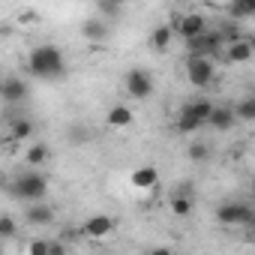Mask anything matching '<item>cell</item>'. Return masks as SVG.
Returning a JSON list of instances; mask_svg holds the SVG:
<instances>
[{"mask_svg": "<svg viewBox=\"0 0 255 255\" xmlns=\"http://www.w3.org/2000/svg\"><path fill=\"white\" fill-rule=\"evenodd\" d=\"M234 111H237V120H243V123H255V93L237 99Z\"/></svg>", "mask_w": 255, "mask_h": 255, "instance_id": "obj_21", "label": "cell"}, {"mask_svg": "<svg viewBox=\"0 0 255 255\" xmlns=\"http://www.w3.org/2000/svg\"><path fill=\"white\" fill-rule=\"evenodd\" d=\"M129 183H132L135 189H153V186L159 183V171H156L153 165L135 168V171H132V177H129Z\"/></svg>", "mask_w": 255, "mask_h": 255, "instance_id": "obj_15", "label": "cell"}, {"mask_svg": "<svg viewBox=\"0 0 255 255\" xmlns=\"http://www.w3.org/2000/svg\"><path fill=\"white\" fill-rule=\"evenodd\" d=\"M81 36L90 39V42H105L111 36V24L102 15H90V18L81 21Z\"/></svg>", "mask_w": 255, "mask_h": 255, "instance_id": "obj_8", "label": "cell"}, {"mask_svg": "<svg viewBox=\"0 0 255 255\" xmlns=\"http://www.w3.org/2000/svg\"><path fill=\"white\" fill-rule=\"evenodd\" d=\"M252 198H255V177H252Z\"/></svg>", "mask_w": 255, "mask_h": 255, "instance_id": "obj_26", "label": "cell"}, {"mask_svg": "<svg viewBox=\"0 0 255 255\" xmlns=\"http://www.w3.org/2000/svg\"><path fill=\"white\" fill-rule=\"evenodd\" d=\"M252 237H255V222H252Z\"/></svg>", "mask_w": 255, "mask_h": 255, "instance_id": "obj_27", "label": "cell"}, {"mask_svg": "<svg viewBox=\"0 0 255 255\" xmlns=\"http://www.w3.org/2000/svg\"><path fill=\"white\" fill-rule=\"evenodd\" d=\"M186 108H189V111H192V114H195V117H201V120H204V123H207V120H210V114H213V108H216V105H213V102H210V99H192V102H186Z\"/></svg>", "mask_w": 255, "mask_h": 255, "instance_id": "obj_22", "label": "cell"}, {"mask_svg": "<svg viewBox=\"0 0 255 255\" xmlns=\"http://www.w3.org/2000/svg\"><path fill=\"white\" fill-rule=\"evenodd\" d=\"M192 210H195V195H186V192L171 195V213L174 216H192Z\"/></svg>", "mask_w": 255, "mask_h": 255, "instance_id": "obj_19", "label": "cell"}, {"mask_svg": "<svg viewBox=\"0 0 255 255\" xmlns=\"http://www.w3.org/2000/svg\"><path fill=\"white\" fill-rule=\"evenodd\" d=\"M6 189H9L18 201L33 204V201H42V198L48 195V177H45L39 168H30V165H27V171H21Z\"/></svg>", "mask_w": 255, "mask_h": 255, "instance_id": "obj_2", "label": "cell"}, {"mask_svg": "<svg viewBox=\"0 0 255 255\" xmlns=\"http://www.w3.org/2000/svg\"><path fill=\"white\" fill-rule=\"evenodd\" d=\"M228 15H231L234 21L252 18V15H255V0H231V3H228Z\"/></svg>", "mask_w": 255, "mask_h": 255, "instance_id": "obj_20", "label": "cell"}, {"mask_svg": "<svg viewBox=\"0 0 255 255\" xmlns=\"http://www.w3.org/2000/svg\"><path fill=\"white\" fill-rule=\"evenodd\" d=\"M234 123H237V111H234V105H216L213 114H210V120H207V126H210V129H216V132H228V129H234Z\"/></svg>", "mask_w": 255, "mask_h": 255, "instance_id": "obj_11", "label": "cell"}, {"mask_svg": "<svg viewBox=\"0 0 255 255\" xmlns=\"http://www.w3.org/2000/svg\"><path fill=\"white\" fill-rule=\"evenodd\" d=\"M171 27H174L177 36H183V39H195V36H201V33L207 30V18H204L201 12H186V15H174Z\"/></svg>", "mask_w": 255, "mask_h": 255, "instance_id": "obj_6", "label": "cell"}, {"mask_svg": "<svg viewBox=\"0 0 255 255\" xmlns=\"http://www.w3.org/2000/svg\"><path fill=\"white\" fill-rule=\"evenodd\" d=\"M6 129H9V138L12 141H27L36 135V123L27 117V114H15L6 120Z\"/></svg>", "mask_w": 255, "mask_h": 255, "instance_id": "obj_9", "label": "cell"}, {"mask_svg": "<svg viewBox=\"0 0 255 255\" xmlns=\"http://www.w3.org/2000/svg\"><path fill=\"white\" fill-rule=\"evenodd\" d=\"M15 231H18L15 219H12L9 213H3V216H0V237H3V240H12V237H15Z\"/></svg>", "mask_w": 255, "mask_h": 255, "instance_id": "obj_24", "label": "cell"}, {"mask_svg": "<svg viewBox=\"0 0 255 255\" xmlns=\"http://www.w3.org/2000/svg\"><path fill=\"white\" fill-rule=\"evenodd\" d=\"M255 57V45H252V39H237V42H231V45H225V63H249Z\"/></svg>", "mask_w": 255, "mask_h": 255, "instance_id": "obj_12", "label": "cell"}, {"mask_svg": "<svg viewBox=\"0 0 255 255\" xmlns=\"http://www.w3.org/2000/svg\"><path fill=\"white\" fill-rule=\"evenodd\" d=\"M24 222L33 225V228H48L54 222V210L48 204H42V201H33V204L24 207Z\"/></svg>", "mask_w": 255, "mask_h": 255, "instance_id": "obj_10", "label": "cell"}, {"mask_svg": "<svg viewBox=\"0 0 255 255\" xmlns=\"http://www.w3.org/2000/svg\"><path fill=\"white\" fill-rule=\"evenodd\" d=\"M216 219L222 225H252L255 222V210L243 201H225L219 210H216Z\"/></svg>", "mask_w": 255, "mask_h": 255, "instance_id": "obj_5", "label": "cell"}, {"mask_svg": "<svg viewBox=\"0 0 255 255\" xmlns=\"http://www.w3.org/2000/svg\"><path fill=\"white\" fill-rule=\"evenodd\" d=\"M123 87H126V93H129L132 99H150L153 96V90H156V84H153V75L144 69V66H135V69H129L123 75Z\"/></svg>", "mask_w": 255, "mask_h": 255, "instance_id": "obj_3", "label": "cell"}, {"mask_svg": "<svg viewBox=\"0 0 255 255\" xmlns=\"http://www.w3.org/2000/svg\"><path fill=\"white\" fill-rule=\"evenodd\" d=\"M0 96H3L6 105H24V99L30 96V87H27L24 78H18V75H6L3 84H0Z\"/></svg>", "mask_w": 255, "mask_h": 255, "instance_id": "obj_7", "label": "cell"}, {"mask_svg": "<svg viewBox=\"0 0 255 255\" xmlns=\"http://www.w3.org/2000/svg\"><path fill=\"white\" fill-rule=\"evenodd\" d=\"M111 231H114V219L105 216V213H96V216H90V219L81 225V234H84V237H105V234H111Z\"/></svg>", "mask_w": 255, "mask_h": 255, "instance_id": "obj_13", "label": "cell"}, {"mask_svg": "<svg viewBox=\"0 0 255 255\" xmlns=\"http://www.w3.org/2000/svg\"><path fill=\"white\" fill-rule=\"evenodd\" d=\"M252 45H255V36H252Z\"/></svg>", "mask_w": 255, "mask_h": 255, "instance_id": "obj_28", "label": "cell"}, {"mask_svg": "<svg viewBox=\"0 0 255 255\" xmlns=\"http://www.w3.org/2000/svg\"><path fill=\"white\" fill-rule=\"evenodd\" d=\"M48 159H51V147H48V144H39V141H36V144H30V147L24 150V162H27L30 168H42Z\"/></svg>", "mask_w": 255, "mask_h": 255, "instance_id": "obj_17", "label": "cell"}, {"mask_svg": "<svg viewBox=\"0 0 255 255\" xmlns=\"http://www.w3.org/2000/svg\"><path fill=\"white\" fill-rule=\"evenodd\" d=\"M27 252L30 255H51V240H30Z\"/></svg>", "mask_w": 255, "mask_h": 255, "instance_id": "obj_25", "label": "cell"}, {"mask_svg": "<svg viewBox=\"0 0 255 255\" xmlns=\"http://www.w3.org/2000/svg\"><path fill=\"white\" fill-rule=\"evenodd\" d=\"M132 123V108L129 105H111L108 108V126H114V129H123V126Z\"/></svg>", "mask_w": 255, "mask_h": 255, "instance_id": "obj_18", "label": "cell"}, {"mask_svg": "<svg viewBox=\"0 0 255 255\" xmlns=\"http://www.w3.org/2000/svg\"><path fill=\"white\" fill-rule=\"evenodd\" d=\"M27 72L39 81H60L66 75V57L57 45L42 42L36 48H30L27 54Z\"/></svg>", "mask_w": 255, "mask_h": 255, "instance_id": "obj_1", "label": "cell"}, {"mask_svg": "<svg viewBox=\"0 0 255 255\" xmlns=\"http://www.w3.org/2000/svg\"><path fill=\"white\" fill-rule=\"evenodd\" d=\"M171 39H174V27H171V24H159V27L150 33V48L162 54V51L171 48Z\"/></svg>", "mask_w": 255, "mask_h": 255, "instance_id": "obj_16", "label": "cell"}, {"mask_svg": "<svg viewBox=\"0 0 255 255\" xmlns=\"http://www.w3.org/2000/svg\"><path fill=\"white\" fill-rule=\"evenodd\" d=\"M216 69H213V57L207 54H189L186 57V81L192 87H207L213 81Z\"/></svg>", "mask_w": 255, "mask_h": 255, "instance_id": "obj_4", "label": "cell"}, {"mask_svg": "<svg viewBox=\"0 0 255 255\" xmlns=\"http://www.w3.org/2000/svg\"><path fill=\"white\" fill-rule=\"evenodd\" d=\"M204 126H207V123H204L201 117H195V114H192L186 105L177 111V132H183V135H192V132L204 129Z\"/></svg>", "mask_w": 255, "mask_h": 255, "instance_id": "obj_14", "label": "cell"}, {"mask_svg": "<svg viewBox=\"0 0 255 255\" xmlns=\"http://www.w3.org/2000/svg\"><path fill=\"white\" fill-rule=\"evenodd\" d=\"M186 156H189L192 162H198V165H201V162H207V159H210V147H207L204 141H192V144L186 147Z\"/></svg>", "mask_w": 255, "mask_h": 255, "instance_id": "obj_23", "label": "cell"}]
</instances>
